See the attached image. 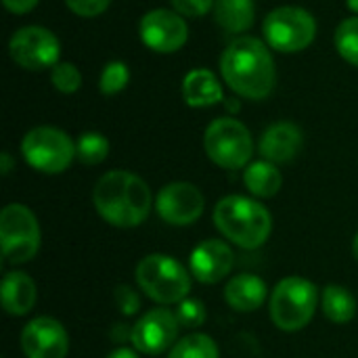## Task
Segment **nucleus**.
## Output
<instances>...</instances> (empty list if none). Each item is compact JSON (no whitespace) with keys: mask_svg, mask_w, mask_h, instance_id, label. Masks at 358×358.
<instances>
[{"mask_svg":"<svg viewBox=\"0 0 358 358\" xmlns=\"http://www.w3.org/2000/svg\"><path fill=\"white\" fill-rule=\"evenodd\" d=\"M220 73L235 94L252 101L266 99L277 82L275 59L268 46L254 36L235 38L224 48L220 57Z\"/></svg>","mask_w":358,"mask_h":358,"instance_id":"nucleus-1","label":"nucleus"},{"mask_svg":"<svg viewBox=\"0 0 358 358\" xmlns=\"http://www.w3.org/2000/svg\"><path fill=\"white\" fill-rule=\"evenodd\" d=\"M92 201L105 222L132 229L143 224L151 212V189L132 172L111 170L96 180Z\"/></svg>","mask_w":358,"mask_h":358,"instance_id":"nucleus-2","label":"nucleus"},{"mask_svg":"<svg viewBox=\"0 0 358 358\" xmlns=\"http://www.w3.org/2000/svg\"><path fill=\"white\" fill-rule=\"evenodd\" d=\"M216 229L235 245L245 250L260 248L273 231L271 212L243 195H229L214 208Z\"/></svg>","mask_w":358,"mask_h":358,"instance_id":"nucleus-3","label":"nucleus"},{"mask_svg":"<svg viewBox=\"0 0 358 358\" xmlns=\"http://www.w3.org/2000/svg\"><path fill=\"white\" fill-rule=\"evenodd\" d=\"M136 283L153 302L178 304L191 289V275L176 258L151 254L138 262Z\"/></svg>","mask_w":358,"mask_h":358,"instance_id":"nucleus-4","label":"nucleus"},{"mask_svg":"<svg viewBox=\"0 0 358 358\" xmlns=\"http://www.w3.org/2000/svg\"><path fill=\"white\" fill-rule=\"evenodd\" d=\"M319 292L304 277H287L271 294V319L281 331H300L315 317Z\"/></svg>","mask_w":358,"mask_h":358,"instance_id":"nucleus-5","label":"nucleus"},{"mask_svg":"<svg viewBox=\"0 0 358 358\" xmlns=\"http://www.w3.org/2000/svg\"><path fill=\"white\" fill-rule=\"evenodd\" d=\"M21 153L34 170L44 174H61L76 159V143L61 128L38 126L23 136Z\"/></svg>","mask_w":358,"mask_h":358,"instance_id":"nucleus-6","label":"nucleus"},{"mask_svg":"<svg viewBox=\"0 0 358 358\" xmlns=\"http://www.w3.org/2000/svg\"><path fill=\"white\" fill-rule=\"evenodd\" d=\"M203 147L208 157L224 170H239L248 166L254 153L250 130L235 117L214 120L206 128Z\"/></svg>","mask_w":358,"mask_h":358,"instance_id":"nucleus-7","label":"nucleus"},{"mask_svg":"<svg viewBox=\"0 0 358 358\" xmlns=\"http://www.w3.org/2000/svg\"><path fill=\"white\" fill-rule=\"evenodd\" d=\"M264 40L279 52H300L315 42L317 21L300 6H279L264 17Z\"/></svg>","mask_w":358,"mask_h":358,"instance_id":"nucleus-8","label":"nucleus"},{"mask_svg":"<svg viewBox=\"0 0 358 358\" xmlns=\"http://www.w3.org/2000/svg\"><path fill=\"white\" fill-rule=\"evenodd\" d=\"M2 256L10 264H23L38 254L40 227L34 212L23 203H8L0 212Z\"/></svg>","mask_w":358,"mask_h":358,"instance_id":"nucleus-9","label":"nucleus"},{"mask_svg":"<svg viewBox=\"0 0 358 358\" xmlns=\"http://www.w3.org/2000/svg\"><path fill=\"white\" fill-rule=\"evenodd\" d=\"M8 52L19 67L29 71H42L52 69L59 63L61 44L50 29L40 25H25L10 36Z\"/></svg>","mask_w":358,"mask_h":358,"instance_id":"nucleus-10","label":"nucleus"},{"mask_svg":"<svg viewBox=\"0 0 358 358\" xmlns=\"http://www.w3.org/2000/svg\"><path fill=\"white\" fill-rule=\"evenodd\" d=\"M138 29L143 44L162 55L180 50L189 40V27L185 17L168 8H153L145 13Z\"/></svg>","mask_w":358,"mask_h":358,"instance_id":"nucleus-11","label":"nucleus"},{"mask_svg":"<svg viewBox=\"0 0 358 358\" xmlns=\"http://www.w3.org/2000/svg\"><path fill=\"white\" fill-rule=\"evenodd\" d=\"M178 329L180 323L176 319V313L168 308H153L136 321L130 331V340L136 352L155 357L176 344Z\"/></svg>","mask_w":358,"mask_h":358,"instance_id":"nucleus-12","label":"nucleus"},{"mask_svg":"<svg viewBox=\"0 0 358 358\" xmlns=\"http://www.w3.org/2000/svg\"><path fill=\"white\" fill-rule=\"evenodd\" d=\"M203 195L191 182H170L155 199V210L164 222L174 227H189L203 214Z\"/></svg>","mask_w":358,"mask_h":358,"instance_id":"nucleus-13","label":"nucleus"},{"mask_svg":"<svg viewBox=\"0 0 358 358\" xmlns=\"http://www.w3.org/2000/svg\"><path fill=\"white\" fill-rule=\"evenodd\" d=\"M21 348L27 358H65L69 352V338L57 319L38 317L23 327Z\"/></svg>","mask_w":358,"mask_h":358,"instance_id":"nucleus-14","label":"nucleus"},{"mask_svg":"<svg viewBox=\"0 0 358 358\" xmlns=\"http://www.w3.org/2000/svg\"><path fill=\"white\" fill-rule=\"evenodd\" d=\"M233 262H235L233 250L224 241L208 239L193 250L189 268H191V275L199 283L212 285V283L222 281L231 273Z\"/></svg>","mask_w":358,"mask_h":358,"instance_id":"nucleus-15","label":"nucleus"},{"mask_svg":"<svg viewBox=\"0 0 358 358\" xmlns=\"http://www.w3.org/2000/svg\"><path fill=\"white\" fill-rule=\"evenodd\" d=\"M302 149V130L292 122H277L268 126L260 138V153L266 162L287 164Z\"/></svg>","mask_w":358,"mask_h":358,"instance_id":"nucleus-16","label":"nucleus"},{"mask_svg":"<svg viewBox=\"0 0 358 358\" xmlns=\"http://www.w3.org/2000/svg\"><path fill=\"white\" fill-rule=\"evenodd\" d=\"M266 283L256 275H237L224 287L227 304L239 313H254L266 302Z\"/></svg>","mask_w":358,"mask_h":358,"instance_id":"nucleus-17","label":"nucleus"},{"mask_svg":"<svg viewBox=\"0 0 358 358\" xmlns=\"http://www.w3.org/2000/svg\"><path fill=\"white\" fill-rule=\"evenodd\" d=\"M182 99L189 107H212L222 96V86L214 71L210 69H191L182 80Z\"/></svg>","mask_w":358,"mask_h":358,"instance_id":"nucleus-18","label":"nucleus"},{"mask_svg":"<svg viewBox=\"0 0 358 358\" xmlns=\"http://www.w3.org/2000/svg\"><path fill=\"white\" fill-rule=\"evenodd\" d=\"M0 296H2V306L8 315L23 317L36 304V283L25 273L19 271L8 273L2 279Z\"/></svg>","mask_w":358,"mask_h":358,"instance_id":"nucleus-19","label":"nucleus"},{"mask_svg":"<svg viewBox=\"0 0 358 358\" xmlns=\"http://www.w3.org/2000/svg\"><path fill=\"white\" fill-rule=\"evenodd\" d=\"M254 0H216L214 19L229 34L248 31L254 23Z\"/></svg>","mask_w":358,"mask_h":358,"instance_id":"nucleus-20","label":"nucleus"},{"mask_svg":"<svg viewBox=\"0 0 358 358\" xmlns=\"http://www.w3.org/2000/svg\"><path fill=\"white\" fill-rule=\"evenodd\" d=\"M243 182L248 187V191L256 197L268 199L275 197L281 191L283 185V176L279 172V168L273 162H254L245 168L243 174Z\"/></svg>","mask_w":358,"mask_h":358,"instance_id":"nucleus-21","label":"nucleus"},{"mask_svg":"<svg viewBox=\"0 0 358 358\" xmlns=\"http://www.w3.org/2000/svg\"><path fill=\"white\" fill-rule=\"evenodd\" d=\"M321 306L325 317L338 325L350 323L357 315V298L342 285H327L321 298Z\"/></svg>","mask_w":358,"mask_h":358,"instance_id":"nucleus-22","label":"nucleus"},{"mask_svg":"<svg viewBox=\"0 0 358 358\" xmlns=\"http://www.w3.org/2000/svg\"><path fill=\"white\" fill-rule=\"evenodd\" d=\"M168 358H218V346L206 334H191L172 346Z\"/></svg>","mask_w":358,"mask_h":358,"instance_id":"nucleus-23","label":"nucleus"},{"mask_svg":"<svg viewBox=\"0 0 358 358\" xmlns=\"http://www.w3.org/2000/svg\"><path fill=\"white\" fill-rule=\"evenodd\" d=\"M109 155V141L99 132H84L76 143V157L84 166H96Z\"/></svg>","mask_w":358,"mask_h":358,"instance_id":"nucleus-24","label":"nucleus"},{"mask_svg":"<svg viewBox=\"0 0 358 358\" xmlns=\"http://www.w3.org/2000/svg\"><path fill=\"white\" fill-rule=\"evenodd\" d=\"M336 48L344 61L358 67V17L344 19L336 29Z\"/></svg>","mask_w":358,"mask_h":358,"instance_id":"nucleus-25","label":"nucleus"},{"mask_svg":"<svg viewBox=\"0 0 358 358\" xmlns=\"http://www.w3.org/2000/svg\"><path fill=\"white\" fill-rule=\"evenodd\" d=\"M130 82V69L124 61H109L99 78V90L107 96L122 92Z\"/></svg>","mask_w":358,"mask_h":358,"instance_id":"nucleus-26","label":"nucleus"},{"mask_svg":"<svg viewBox=\"0 0 358 358\" xmlns=\"http://www.w3.org/2000/svg\"><path fill=\"white\" fill-rule=\"evenodd\" d=\"M50 82L52 86L63 92V94H73L80 86H82V73L80 69L69 63V61H59L52 69H50Z\"/></svg>","mask_w":358,"mask_h":358,"instance_id":"nucleus-27","label":"nucleus"},{"mask_svg":"<svg viewBox=\"0 0 358 358\" xmlns=\"http://www.w3.org/2000/svg\"><path fill=\"white\" fill-rule=\"evenodd\" d=\"M176 319H178L180 327L195 329V327L203 325V321H206V306H203L199 300L185 298L182 302H178V308H176Z\"/></svg>","mask_w":358,"mask_h":358,"instance_id":"nucleus-28","label":"nucleus"},{"mask_svg":"<svg viewBox=\"0 0 358 358\" xmlns=\"http://www.w3.org/2000/svg\"><path fill=\"white\" fill-rule=\"evenodd\" d=\"M174 10L178 15H182L185 19H199L203 15H208L210 10H214L216 0H170Z\"/></svg>","mask_w":358,"mask_h":358,"instance_id":"nucleus-29","label":"nucleus"},{"mask_svg":"<svg viewBox=\"0 0 358 358\" xmlns=\"http://www.w3.org/2000/svg\"><path fill=\"white\" fill-rule=\"evenodd\" d=\"M67 8L71 13H76L78 17H86V19H92V17H99L103 15L111 0H65Z\"/></svg>","mask_w":358,"mask_h":358,"instance_id":"nucleus-30","label":"nucleus"},{"mask_svg":"<svg viewBox=\"0 0 358 358\" xmlns=\"http://www.w3.org/2000/svg\"><path fill=\"white\" fill-rule=\"evenodd\" d=\"M115 304L124 315H134L141 308V300L138 296L128 287V285H120L115 289Z\"/></svg>","mask_w":358,"mask_h":358,"instance_id":"nucleus-31","label":"nucleus"},{"mask_svg":"<svg viewBox=\"0 0 358 358\" xmlns=\"http://www.w3.org/2000/svg\"><path fill=\"white\" fill-rule=\"evenodd\" d=\"M38 2L40 0H2L4 8L8 13H15V15H25V13L34 10Z\"/></svg>","mask_w":358,"mask_h":358,"instance_id":"nucleus-32","label":"nucleus"},{"mask_svg":"<svg viewBox=\"0 0 358 358\" xmlns=\"http://www.w3.org/2000/svg\"><path fill=\"white\" fill-rule=\"evenodd\" d=\"M107 358H138V355L132 348H117V350H113Z\"/></svg>","mask_w":358,"mask_h":358,"instance_id":"nucleus-33","label":"nucleus"},{"mask_svg":"<svg viewBox=\"0 0 358 358\" xmlns=\"http://www.w3.org/2000/svg\"><path fill=\"white\" fill-rule=\"evenodd\" d=\"M0 162H2V174L6 176V174L10 172V166H13V159H10V155H8V153L4 151V153H2V157H0Z\"/></svg>","mask_w":358,"mask_h":358,"instance_id":"nucleus-34","label":"nucleus"},{"mask_svg":"<svg viewBox=\"0 0 358 358\" xmlns=\"http://www.w3.org/2000/svg\"><path fill=\"white\" fill-rule=\"evenodd\" d=\"M222 103L227 105V109H229V111H239V101H231V99H224Z\"/></svg>","mask_w":358,"mask_h":358,"instance_id":"nucleus-35","label":"nucleus"},{"mask_svg":"<svg viewBox=\"0 0 358 358\" xmlns=\"http://www.w3.org/2000/svg\"><path fill=\"white\" fill-rule=\"evenodd\" d=\"M346 4L352 13H358V0H346Z\"/></svg>","mask_w":358,"mask_h":358,"instance_id":"nucleus-36","label":"nucleus"},{"mask_svg":"<svg viewBox=\"0 0 358 358\" xmlns=\"http://www.w3.org/2000/svg\"><path fill=\"white\" fill-rule=\"evenodd\" d=\"M352 250H355V256L358 258V233L357 237H355V243H352Z\"/></svg>","mask_w":358,"mask_h":358,"instance_id":"nucleus-37","label":"nucleus"}]
</instances>
